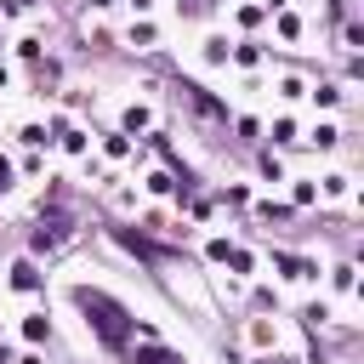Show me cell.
Listing matches in <instances>:
<instances>
[{"label": "cell", "mask_w": 364, "mask_h": 364, "mask_svg": "<svg viewBox=\"0 0 364 364\" xmlns=\"http://www.w3.org/2000/svg\"><path fill=\"white\" fill-rule=\"evenodd\" d=\"M74 301L85 307V318L97 324V336H102V341H114V347H125V336H131V324H125V307H119V301H108L102 290H74Z\"/></svg>", "instance_id": "1"}, {"label": "cell", "mask_w": 364, "mask_h": 364, "mask_svg": "<svg viewBox=\"0 0 364 364\" xmlns=\"http://www.w3.org/2000/svg\"><path fill=\"white\" fill-rule=\"evenodd\" d=\"M11 284H17V290H34V267H28V262H17V273H11Z\"/></svg>", "instance_id": "2"}, {"label": "cell", "mask_w": 364, "mask_h": 364, "mask_svg": "<svg viewBox=\"0 0 364 364\" xmlns=\"http://www.w3.org/2000/svg\"><path fill=\"white\" fill-rule=\"evenodd\" d=\"M136 364H176L171 353H159V347H148V353H136Z\"/></svg>", "instance_id": "3"}, {"label": "cell", "mask_w": 364, "mask_h": 364, "mask_svg": "<svg viewBox=\"0 0 364 364\" xmlns=\"http://www.w3.org/2000/svg\"><path fill=\"white\" fill-rule=\"evenodd\" d=\"M6 176H11V171H6V159H0V188H6Z\"/></svg>", "instance_id": "4"}]
</instances>
